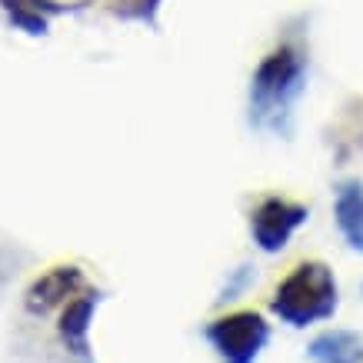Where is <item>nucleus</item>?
Returning a JSON list of instances; mask_svg holds the SVG:
<instances>
[{
	"label": "nucleus",
	"instance_id": "obj_1",
	"mask_svg": "<svg viewBox=\"0 0 363 363\" xmlns=\"http://www.w3.org/2000/svg\"><path fill=\"white\" fill-rule=\"evenodd\" d=\"M307 57L297 40L277 44L270 54L257 64L250 80V117L260 127H280L290 113L297 94L303 90Z\"/></svg>",
	"mask_w": 363,
	"mask_h": 363
},
{
	"label": "nucleus",
	"instance_id": "obj_2",
	"mask_svg": "<svg viewBox=\"0 0 363 363\" xmlns=\"http://www.w3.org/2000/svg\"><path fill=\"white\" fill-rule=\"evenodd\" d=\"M270 310L290 327H307V323L333 317L337 280H333L330 267L317 264V260L297 264L277 284L274 297H270Z\"/></svg>",
	"mask_w": 363,
	"mask_h": 363
},
{
	"label": "nucleus",
	"instance_id": "obj_3",
	"mask_svg": "<svg viewBox=\"0 0 363 363\" xmlns=\"http://www.w3.org/2000/svg\"><path fill=\"white\" fill-rule=\"evenodd\" d=\"M207 340L213 343V350L220 353L223 363H253L270 340V327L264 323L260 313L237 310V313L217 317L210 323Z\"/></svg>",
	"mask_w": 363,
	"mask_h": 363
},
{
	"label": "nucleus",
	"instance_id": "obj_4",
	"mask_svg": "<svg viewBox=\"0 0 363 363\" xmlns=\"http://www.w3.org/2000/svg\"><path fill=\"white\" fill-rule=\"evenodd\" d=\"M303 220H307V207L303 203H294V200H284V197H267L253 207L250 233L260 250L277 253L284 250L286 240L294 237V230Z\"/></svg>",
	"mask_w": 363,
	"mask_h": 363
},
{
	"label": "nucleus",
	"instance_id": "obj_5",
	"mask_svg": "<svg viewBox=\"0 0 363 363\" xmlns=\"http://www.w3.org/2000/svg\"><path fill=\"white\" fill-rule=\"evenodd\" d=\"M84 286H87V280H84V270H80V267H74V264L50 267V270H44V274L27 286L23 307H27V313H33V317H47L50 310L67 307L74 297H80Z\"/></svg>",
	"mask_w": 363,
	"mask_h": 363
},
{
	"label": "nucleus",
	"instance_id": "obj_6",
	"mask_svg": "<svg viewBox=\"0 0 363 363\" xmlns=\"http://www.w3.org/2000/svg\"><path fill=\"white\" fill-rule=\"evenodd\" d=\"M97 307V294H90L84 290L80 297H74L70 303L64 307V317L57 323V333H60V343H64L67 350L80 357V360H87V333H90V313Z\"/></svg>",
	"mask_w": 363,
	"mask_h": 363
},
{
	"label": "nucleus",
	"instance_id": "obj_7",
	"mask_svg": "<svg viewBox=\"0 0 363 363\" xmlns=\"http://www.w3.org/2000/svg\"><path fill=\"white\" fill-rule=\"evenodd\" d=\"M337 227L353 250H363V184L357 180L337 190Z\"/></svg>",
	"mask_w": 363,
	"mask_h": 363
},
{
	"label": "nucleus",
	"instance_id": "obj_8",
	"mask_svg": "<svg viewBox=\"0 0 363 363\" xmlns=\"http://www.w3.org/2000/svg\"><path fill=\"white\" fill-rule=\"evenodd\" d=\"M310 357L317 363H363V340L347 330L323 333L310 343Z\"/></svg>",
	"mask_w": 363,
	"mask_h": 363
}]
</instances>
